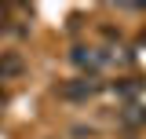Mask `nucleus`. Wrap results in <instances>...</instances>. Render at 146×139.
<instances>
[{
	"label": "nucleus",
	"instance_id": "obj_1",
	"mask_svg": "<svg viewBox=\"0 0 146 139\" xmlns=\"http://www.w3.org/2000/svg\"><path fill=\"white\" fill-rule=\"evenodd\" d=\"M102 92V84L95 81V77H73L66 84L58 88V99H66V103H88Z\"/></svg>",
	"mask_w": 146,
	"mask_h": 139
},
{
	"label": "nucleus",
	"instance_id": "obj_5",
	"mask_svg": "<svg viewBox=\"0 0 146 139\" xmlns=\"http://www.w3.org/2000/svg\"><path fill=\"white\" fill-rule=\"evenodd\" d=\"M121 121H124V124H143L146 121V110H143V106H128L124 114H121Z\"/></svg>",
	"mask_w": 146,
	"mask_h": 139
},
{
	"label": "nucleus",
	"instance_id": "obj_4",
	"mask_svg": "<svg viewBox=\"0 0 146 139\" xmlns=\"http://www.w3.org/2000/svg\"><path fill=\"white\" fill-rule=\"evenodd\" d=\"M139 81H131V77H124V81H117V84H113V92H117V95H121V99H135V95H139Z\"/></svg>",
	"mask_w": 146,
	"mask_h": 139
},
{
	"label": "nucleus",
	"instance_id": "obj_6",
	"mask_svg": "<svg viewBox=\"0 0 146 139\" xmlns=\"http://www.w3.org/2000/svg\"><path fill=\"white\" fill-rule=\"evenodd\" d=\"M139 48H146V29H143V33H139Z\"/></svg>",
	"mask_w": 146,
	"mask_h": 139
},
{
	"label": "nucleus",
	"instance_id": "obj_3",
	"mask_svg": "<svg viewBox=\"0 0 146 139\" xmlns=\"http://www.w3.org/2000/svg\"><path fill=\"white\" fill-rule=\"evenodd\" d=\"M22 70H26V62H22L18 51H4L0 55V81H15V77H22Z\"/></svg>",
	"mask_w": 146,
	"mask_h": 139
},
{
	"label": "nucleus",
	"instance_id": "obj_2",
	"mask_svg": "<svg viewBox=\"0 0 146 139\" xmlns=\"http://www.w3.org/2000/svg\"><path fill=\"white\" fill-rule=\"evenodd\" d=\"M70 59H73L77 70H84V77H95L99 70L106 66V55L99 51V48H88V44H77V48L70 51Z\"/></svg>",
	"mask_w": 146,
	"mask_h": 139
}]
</instances>
